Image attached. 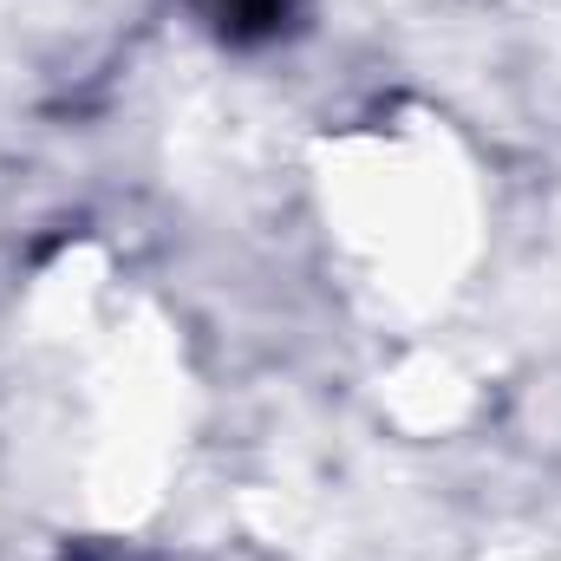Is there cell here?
<instances>
[{"label":"cell","instance_id":"obj_1","mask_svg":"<svg viewBox=\"0 0 561 561\" xmlns=\"http://www.w3.org/2000/svg\"><path fill=\"white\" fill-rule=\"evenodd\" d=\"M203 13L236 46H262V39H280L294 26V0H203Z\"/></svg>","mask_w":561,"mask_h":561}]
</instances>
